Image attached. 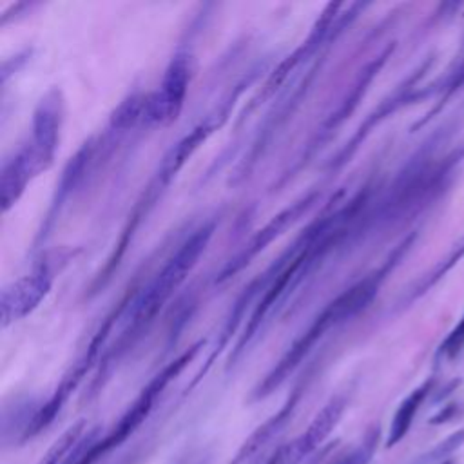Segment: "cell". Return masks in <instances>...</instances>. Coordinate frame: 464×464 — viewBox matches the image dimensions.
Segmentation results:
<instances>
[{
    "mask_svg": "<svg viewBox=\"0 0 464 464\" xmlns=\"http://www.w3.org/2000/svg\"><path fill=\"white\" fill-rule=\"evenodd\" d=\"M379 281H381V274H372L366 279L353 285L352 288H348L335 301H332L321 312V315H317V319L304 332V335L294 343V346L286 352V355L279 361V364L256 386V390L252 393V401H259V399H265L266 395H270L288 377V373L301 362V359L308 353V350L315 344V341L326 330H330L332 326H335V324L343 323L344 319L361 312L377 294Z\"/></svg>",
    "mask_w": 464,
    "mask_h": 464,
    "instance_id": "cell-1",
    "label": "cell"
},
{
    "mask_svg": "<svg viewBox=\"0 0 464 464\" xmlns=\"http://www.w3.org/2000/svg\"><path fill=\"white\" fill-rule=\"evenodd\" d=\"M212 234V227H203L198 232H194L178 250L176 254L167 261L163 270L156 276V279L149 285V288L143 292L141 299L136 303L132 312V321L129 326V332H138L143 324H147L158 308L165 303V299L172 294V290L185 279L187 272L196 265L198 257L205 250L208 239Z\"/></svg>",
    "mask_w": 464,
    "mask_h": 464,
    "instance_id": "cell-2",
    "label": "cell"
},
{
    "mask_svg": "<svg viewBox=\"0 0 464 464\" xmlns=\"http://www.w3.org/2000/svg\"><path fill=\"white\" fill-rule=\"evenodd\" d=\"M62 125V98L56 89L49 91L38 103L33 120V136L27 143L38 170H44L51 165Z\"/></svg>",
    "mask_w": 464,
    "mask_h": 464,
    "instance_id": "cell-3",
    "label": "cell"
},
{
    "mask_svg": "<svg viewBox=\"0 0 464 464\" xmlns=\"http://www.w3.org/2000/svg\"><path fill=\"white\" fill-rule=\"evenodd\" d=\"M190 80V65L185 54L169 63L161 87L150 94V123H170L178 118Z\"/></svg>",
    "mask_w": 464,
    "mask_h": 464,
    "instance_id": "cell-4",
    "label": "cell"
},
{
    "mask_svg": "<svg viewBox=\"0 0 464 464\" xmlns=\"http://www.w3.org/2000/svg\"><path fill=\"white\" fill-rule=\"evenodd\" d=\"M51 288V276L47 268H38L2 290V323L4 326L22 319L47 295Z\"/></svg>",
    "mask_w": 464,
    "mask_h": 464,
    "instance_id": "cell-5",
    "label": "cell"
},
{
    "mask_svg": "<svg viewBox=\"0 0 464 464\" xmlns=\"http://www.w3.org/2000/svg\"><path fill=\"white\" fill-rule=\"evenodd\" d=\"M301 392H303V384H299L292 395L285 401V404L270 417L266 419L263 424H259L239 446V450L236 451V455L232 457V460L228 464H245L250 459H254L259 451H263L266 448L268 442H272L288 424V420L292 419L295 406L301 399Z\"/></svg>",
    "mask_w": 464,
    "mask_h": 464,
    "instance_id": "cell-6",
    "label": "cell"
},
{
    "mask_svg": "<svg viewBox=\"0 0 464 464\" xmlns=\"http://www.w3.org/2000/svg\"><path fill=\"white\" fill-rule=\"evenodd\" d=\"M346 408V397L344 395H335L332 397L312 419L308 428L301 433V437L295 439L297 450L303 455V459L310 453H314L334 431L337 422L343 417V411Z\"/></svg>",
    "mask_w": 464,
    "mask_h": 464,
    "instance_id": "cell-7",
    "label": "cell"
},
{
    "mask_svg": "<svg viewBox=\"0 0 464 464\" xmlns=\"http://www.w3.org/2000/svg\"><path fill=\"white\" fill-rule=\"evenodd\" d=\"M40 170L29 147H22L13 158H7L2 167V205L7 210L24 192L27 181Z\"/></svg>",
    "mask_w": 464,
    "mask_h": 464,
    "instance_id": "cell-8",
    "label": "cell"
},
{
    "mask_svg": "<svg viewBox=\"0 0 464 464\" xmlns=\"http://www.w3.org/2000/svg\"><path fill=\"white\" fill-rule=\"evenodd\" d=\"M431 388V382H424L420 384L419 388H415L402 402L401 406L397 408L393 419H392V424H390V433H388V439H386V446L392 448L395 446L397 442H401L404 439V435L408 433L420 404L424 402L428 392Z\"/></svg>",
    "mask_w": 464,
    "mask_h": 464,
    "instance_id": "cell-9",
    "label": "cell"
},
{
    "mask_svg": "<svg viewBox=\"0 0 464 464\" xmlns=\"http://www.w3.org/2000/svg\"><path fill=\"white\" fill-rule=\"evenodd\" d=\"M111 125L118 130L150 125V94H132L123 100L112 112Z\"/></svg>",
    "mask_w": 464,
    "mask_h": 464,
    "instance_id": "cell-10",
    "label": "cell"
},
{
    "mask_svg": "<svg viewBox=\"0 0 464 464\" xmlns=\"http://www.w3.org/2000/svg\"><path fill=\"white\" fill-rule=\"evenodd\" d=\"M85 420H78L72 426H69L53 444L51 448L40 457L36 464H62L65 457L72 451V448L80 442L85 431Z\"/></svg>",
    "mask_w": 464,
    "mask_h": 464,
    "instance_id": "cell-11",
    "label": "cell"
},
{
    "mask_svg": "<svg viewBox=\"0 0 464 464\" xmlns=\"http://www.w3.org/2000/svg\"><path fill=\"white\" fill-rule=\"evenodd\" d=\"M377 440L379 430H370L357 446L335 455L328 464H368L375 453Z\"/></svg>",
    "mask_w": 464,
    "mask_h": 464,
    "instance_id": "cell-12",
    "label": "cell"
},
{
    "mask_svg": "<svg viewBox=\"0 0 464 464\" xmlns=\"http://www.w3.org/2000/svg\"><path fill=\"white\" fill-rule=\"evenodd\" d=\"M460 446H464V428H460L459 431L451 433L450 437H446L444 440H440L430 453L424 455V462H433V460H440L444 462V459L448 455H451L455 450H459Z\"/></svg>",
    "mask_w": 464,
    "mask_h": 464,
    "instance_id": "cell-13",
    "label": "cell"
},
{
    "mask_svg": "<svg viewBox=\"0 0 464 464\" xmlns=\"http://www.w3.org/2000/svg\"><path fill=\"white\" fill-rule=\"evenodd\" d=\"M464 350V314L459 324L450 332V335L440 344V353L446 359H455Z\"/></svg>",
    "mask_w": 464,
    "mask_h": 464,
    "instance_id": "cell-14",
    "label": "cell"
},
{
    "mask_svg": "<svg viewBox=\"0 0 464 464\" xmlns=\"http://www.w3.org/2000/svg\"><path fill=\"white\" fill-rule=\"evenodd\" d=\"M301 460H303V455L299 453L295 440H292V442L281 444L266 460V464H299Z\"/></svg>",
    "mask_w": 464,
    "mask_h": 464,
    "instance_id": "cell-15",
    "label": "cell"
},
{
    "mask_svg": "<svg viewBox=\"0 0 464 464\" xmlns=\"http://www.w3.org/2000/svg\"><path fill=\"white\" fill-rule=\"evenodd\" d=\"M210 462H212V450L190 448L178 453L169 464H210Z\"/></svg>",
    "mask_w": 464,
    "mask_h": 464,
    "instance_id": "cell-16",
    "label": "cell"
},
{
    "mask_svg": "<svg viewBox=\"0 0 464 464\" xmlns=\"http://www.w3.org/2000/svg\"><path fill=\"white\" fill-rule=\"evenodd\" d=\"M150 450L143 448V450H129L127 453H123L121 457H118V460L114 464H138L145 455H149Z\"/></svg>",
    "mask_w": 464,
    "mask_h": 464,
    "instance_id": "cell-17",
    "label": "cell"
},
{
    "mask_svg": "<svg viewBox=\"0 0 464 464\" xmlns=\"http://www.w3.org/2000/svg\"><path fill=\"white\" fill-rule=\"evenodd\" d=\"M460 85H464V62L459 65V69L455 71V74L450 78V83H448V92L446 94H451L455 92Z\"/></svg>",
    "mask_w": 464,
    "mask_h": 464,
    "instance_id": "cell-18",
    "label": "cell"
},
{
    "mask_svg": "<svg viewBox=\"0 0 464 464\" xmlns=\"http://www.w3.org/2000/svg\"><path fill=\"white\" fill-rule=\"evenodd\" d=\"M440 464H453V460H444V462H440Z\"/></svg>",
    "mask_w": 464,
    "mask_h": 464,
    "instance_id": "cell-19",
    "label": "cell"
}]
</instances>
